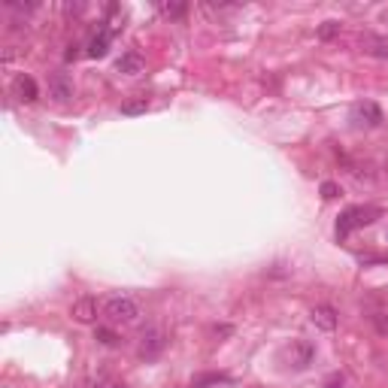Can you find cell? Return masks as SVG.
<instances>
[{
    "mask_svg": "<svg viewBox=\"0 0 388 388\" xmlns=\"http://www.w3.org/2000/svg\"><path fill=\"white\" fill-rule=\"evenodd\" d=\"M118 73H140L143 70V58L137 52H127V55H122V58H118Z\"/></svg>",
    "mask_w": 388,
    "mask_h": 388,
    "instance_id": "obj_12",
    "label": "cell"
},
{
    "mask_svg": "<svg viewBox=\"0 0 388 388\" xmlns=\"http://www.w3.org/2000/svg\"><path fill=\"white\" fill-rule=\"evenodd\" d=\"M167 331L158 328V325H152V328H146L143 334H140V346H137V355L143 358V361H155L164 349H167Z\"/></svg>",
    "mask_w": 388,
    "mask_h": 388,
    "instance_id": "obj_2",
    "label": "cell"
},
{
    "mask_svg": "<svg viewBox=\"0 0 388 388\" xmlns=\"http://www.w3.org/2000/svg\"><path fill=\"white\" fill-rule=\"evenodd\" d=\"M349 118H352L355 127H380L385 122L380 104H373V100H358L352 106V113H349Z\"/></svg>",
    "mask_w": 388,
    "mask_h": 388,
    "instance_id": "obj_4",
    "label": "cell"
},
{
    "mask_svg": "<svg viewBox=\"0 0 388 388\" xmlns=\"http://www.w3.org/2000/svg\"><path fill=\"white\" fill-rule=\"evenodd\" d=\"M109 43H113V34L104 27V31L95 34V40L88 43V55H91V58H104V55L109 52Z\"/></svg>",
    "mask_w": 388,
    "mask_h": 388,
    "instance_id": "obj_11",
    "label": "cell"
},
{
    "mask_svg": "<svg viewBox=\"0 0 388 388\" xmlns=\"http://www.w3.org/2000/svg\"><path fill=\"white\" fill-rule=\"evenodd\" d=\"M364 52L367 55H373V58H388V36H376V34H367L364 40Z\"/></svg>",
    "mask_w": 388,
    "mask_h": 388,
    "instance_id": "obj_10",
    "label": "cell"
},
{
    "mask_svg": "<svg viewBox=\"0 0 388 388\" xmlns=\"http://www.w3.org/2000/svg\"><path fill=\"white\" fill-rule=\"evenodd\" d=\"M146 109H149V100L137 97V100H127V104H122V116H143Z\"/></svg>",
    "mask_w": 388,
    "mask_h": 388,
    "instance_id": "obj_13",
    "label": "cell"
},
{
    "mask_svg": "<svg viewBox=\"0 0 388 388\" xmlns=\"http://www.w3.org/2000/svg\"><path fill=\"white\" fill-rule=\"evenodd\" d=\"M70 316L76 319L79 325H91V321H97V300L95 298H79L70 307Z\"/></svg>",
    "mask_w": 388,
    "mask_h": 388,
    "instance_id": "obj_9",
    "label": "cell"
},
{
    "mask_svg": "<svg viewBox=\"0 0 388 388\" xmlns=\"http://www.w3.org/2000/svg\"><path fill=\"white\" fill-rule=\"evenodd\" d=\"M321 388H346V382H343V376H340V373H334L331 380H325V385H321Z\"/></svg>",
    "mask_w": 388,
    "mask_h": 388,
    "instance_id": "obj_18",
    "label": "cell"
},
{
    "mask_svg": "<svg viewBox=\"0 0 388 388\" xmlns=\"http://www.w3.org/2000/svg\"><path fill=\"white\" fill-rule=\"evenodd\" d=\"M113 388H125V385H113Z\"/></svg>",
    "mask_w": 388,
    "mask_h": 388,
    "instance_id": "obj_20",
    "label": "cell"
},
{
    "mask_svg": "<svg viewBox=\"0 0 388 388\" xmlns=\"http://www.w3.org/2000/svg\"><path fill=\"white\" fill-rule=\"evenodd\" d=\"M95 340H97V343H104V346H116L118 343V337L113 334V331H106V328H97Z\"/></svg>",
    "mask_w": 388,
    "mask_h": 388,
    "instance_id": "obj_16",
    "label": "cell"
},
{
    "mask_svg": "<svg viewBox=\"0 0 388 388\" xmlns=\"http://www.w3.org/2000/svg\"><path fill=\"white\" fill-rule=\"evenodd\" d=\"M164 13H167L170 18H182L186 15V6H164Z\"/></svg>",
    "mask_w": 388,
    "mask_h": 388,
    "instance_id": "obj_19",
    "label": "cell"
},
{
    "mask_svg": "<svg viewBox=\"0 0 388 388\" xmlns=\"http://www.w3.org/2000/svg\"><path fill=\"white\" fill-rule=\"evenodd\" d=\"M310 321L316 325L319 331H337V321H340V316H337V310L334 307H328V303H319V307H312L310 310Z\"/></svg>",
    "mask_w": 388,
    "mask_h": 388,
    "instance_id": "obj_6",
    "label": "cell"
},
{
    "mask_svg": "<svg viewBox=\"0 0 388 388\" xmlns=\"http://www.w3.org/2000/svg\"><path fill=\"white\" fill-rule=\"evenodd\" d=\"M373 216H376V209H367V207H349V209L343 212V216H340V221H337V237L343 240V237L352 234L355 228L370 225Z\"/></svg>",
    "mask_w": 388,
    "mask_h": 388,
    "instance_id": "obj_3",
    "label": "cell"
},
{
    "mask_svg": "<svg viewBox=\"0 0 388 388\" xmlns=\"http://www.w3.org/2000/svg\"><path fill=\"white\" fill-rule=\"evenodd\" d=\"M104 316L113 321V325H131V321L140 316V307H137V300L127 298V294H113V298H106V303H104Z\"/></svg>",
    "mask_w": 388,
    "mask_h": 388,
    "instance_id": "obj_1",
    "label": "cell"
},
{
    "mask_svg": "<svg viewBox=\"0 0 388 388\" xmlns=\"http://www.w3.org/2000/svg\"><path fill=\"white\" fill-rule=\"evenodd\" d=\"M13 95L22 100V104H34V100L40 97V88H36L34 76H27V73H18L15 82H13Z\"/></svg>",
    "mask_w": 388,
    "mask_h": 388,
    "instance_id": "obj_8",
    "label": "cell"
},
{
    "mask_svg": "<svg viewBox=\"0 0 388 388\" xmlns=\"http://www.w3.org/2000/svg\"><path fill=\"white\" fill-rule=\"evenodd\" d=\"M289 355H291V364L298 367V370H307V367L312 364V358H316V346H312L310 340H294Z\"/></svg>",
    "mask_w": 388,
    "mask_h": 388,
    "instance_id": "obj_7",
    "label": "cell"
},
{
    "mask_svg": "<svg viewBox=\"0 0 388 388\" xmlns=\"http://www.w3.org/2000/svg\"><path fill=\"white\" fill-rule=\"evenodd\" d=\"M340 194V186H334V182H321V198L325 200H334Z\"/></svg>",
    "mask_w": 388,
    "mask_h": 388,
    "instance_id": "obj_17",
    "label": "cell"
},
{
    "mask_svg": "<svg viewBox=\"0 0 388 388\" xmlns=\"http://www.w3.org/2000/svg\"><path fill=\"white\" fill-rule=\"evenodd\" d=\"M337 34H340V22H334V18L319 25V40H334Z\"/></svg>",
    "mask_w": 388,
    "mask_h": 388,
    "instance_id": "obj_15",
    "label": "cell"
},
{
    "mask_svg": "<svg viewBox=\"0 0 388 388\" xmlns=\"http://www.w3.org/2000/svg\"><path fill=\"white\" fill-rule=\"evenodd\" d=\"M49 97L55 100V104H67V100L73 97V79L67 76V73H52L49 76Z\"/></svg>",
    "mask_w": 388,
    "mask_h": 388,
    "instance_id": "obj_5",
    "label": "cell"
},
{
    "mask_svg": "<svg viewBox=\"0 0 388 388\" xmlns=\"http://www.w3.org/2000/svg\"><path fill=\"white\" fill-rule=\"evenodd\" d=\"M225 380H228V376H221V373H203V376H194L191 388H209V385H219Z\"/></svg>",
    "mask_w": 388,
    "mask_h": 388,
    "instance_id": "obj_14",
    "label": "cell"
}]
</instances>
